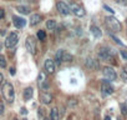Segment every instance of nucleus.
Masks as SVG:
<instances>
[{
    "label": "nucleus",
    "instance_id": "nucleus-16",
    "mask_svg": "<svg viewBox=\"0 0 127 120\" xmlns=\"http://www.w3.org/2000/svg\"><path fill=\"white\" fill-rule=\"evenodd\" d=\"M32 95H34V90H32V88H26L25 90H24V94H23V96H24V100H30L31 98H32Z\"/></svg>",
    "mask_w": 127,
    "mask_h": 120
},
{
    "label": "nucleus",
    "instance_id": "nucleus-43",
    "mask_svg": "<svg viewBox=\"0 0 127 120\" xmlns=\"http://www.w3.org/2000/svg\"><path fill=\"white\" fill-rule=\"evenodd\" d=\"M126 105H127V103H126Z\"/></svg>",
    "mask_w": 127,
    "mask_h": 120
},
{
    "label": "nucleus",
    "instance_id": "nucleus-11",
    "mask_svg": "<svg viewBox=\"0 0 127 120\" xmlns=\"http://www.w3.org/2000/svg\"><path fill=\"white\" fill-rule=\"evenodd\" d=\"M101 90H102V94L103 95H111L113 93V88H112V85L107 80H103L101 83Z\"/></svg>",
    "mask_w": 127,
    "mask_h": 120
},
{
    "label": "nucleus",
    "instance_id": "nucleus-13",
    "mask_svg": "<svg viewBox=\"0 0 127 120\" xmlns=\"http://www.w3.org/2000/svg\"><path fill=\"white\" fill-rule=\"evenodd\" d=\"M13 21H14V25L18 29H21L26 25V20L24 18H20V16H13Z\"/></svg>",
    "mask_w": 127,
    "mask_h": 120
},
{
    "label": "nucleus",
    "instance_id": "nucleus-37",
    "mask_svg": "<svg viewBox=\"0 0 127 120\" xmlns=\"http://www.w3.org/2000/svg\"><path fill=\"white\" fill-rule=\"evenodd\" d=\"M9 71H10V74H11V75H15V69H14V68H10V70H9Z\"/></svg>",
    "mask_w": 127,
    "mask_h": 120
},
{
    "label": "nucleus",
    "instance_id": "nucleus-18",
    "mask_svg": "<svg viewBox=\"0 0 127 120\" xmlns=\"http://www.w3.org/2000/svg\"><path fill=\"white\" fill-rule=\"evenodd\" d=\"M59 119H60V114H59L57 108H52L50 113V120H59Z\"/></svg>",
    "mask_w": 127,
    "mask_h": 120
},
{
    "label": "nucleus",
    "instance_id": "nucleus-35",
    "mask_svg": "<svg viewBox=\"0 0 127 120\" xmlns=\"http://www.w3.org/2000/svg\"><path fill=\"white\" fill-rule=\"evenodd\" d=\"M3 83H4V75L0 73V84H3Z\"/></svg>",
    "mask_w": 127,
    "mask_h": 120
},
{
    "label": "nucleus",
    "instance_id": "nucleus-1",
    "mask_svg": "<svg viewBox=\"0 0 127 120\" xmlns=\"http://www.w3.org/2000/svg\"><path fill=\"white\" fill-rule=\"evenodd\" d=\"M1 91H3V95H4L5 100L9 104H13L14 100H15V91H14L13 84L9 83V81H4L3 86H1Z\"/></svg>",
    "mask_w": 127,
    "mask_h": 120
},
{
    "label": "nucleus",
    "instance_id": "nucleus-12",
    "mask_svg": "<svg viewBox=\"0 0 127 120\" xmlns=\"http://www.w3.org/2000/svg\"><path fill=\"white\" fill-rule=\"evenodd\" d=\"M44 68L49 74H54L55 73V61L51 60V59H46L45 64H44Z\"/></svg>",
    "mask_w": 127,
    "mask_h": 120
},
{
    "label": "nucleus",
    "instance_id": "nucleus-9",
    "mask_svg": "<svg viewBox=\"0 0 127 120\" xmlns=\"http://www.w3.org/2000/svg\"><path fill=\"white\" fill-rule=\"evenodd\" d=\"M56 8H57L59 13L62 14V15H69V14L71 13L70 6H69L66 3H64V1H57V3H56Z\"/></svg>",
    "mask_w": 127,
    "mask_h": 120
},
{
    "label": "nucleus",
    "instance_id": "nucleus-31",
    "mask_svg": "<svg viewBox=\"0 0 127 120\" xmlns=\"http://www.w3.org/2000/svg\"><path fill=\"white\" fill-rule=\"evenodd\" d=\"M103 9H105V10H107L108 13H111V14H113V13H115V11H113L110 6H107V5H103Z\"/></svg>",
    "mask_w": 127,
    "mask_h": 120
},
{
    "label": "nucleus",
    "instance_id": "nucleus-7",
    "mask_svg": "<svg viewBox=\"0 0 127 120\" xmlns=\"http://www.w3.org/2000/svg\"><path fill=\"white\" fill-rule=\"evenodd\" d=\"M102 74H103V76H105L106 80L115 81V80L117 79V74H116V71H115L111 66H105L103 70H102Z\"/></svg>",
    "mask_w": 127,
    "mask_h": 120
},
{
    "label": "nucleus",
    "instance_id": "nucleus-34",
    "mask_svg": "<svg viewBox=\"0 0 127 120\" xmlns=\"http://www.w3.org/2000/svg\"><path fill=\"white\" fill-rule=\"evenodd\" d=\"M5 16V11H4V9H0V19H3Z\"/></svg>",
    "mask_w": 127,
    "mask_h": 120
},
{
    "label": "nucleus",
    "instance_id": "nucleus-17",
    "mask_svg": "<svg viewBox=\"0 0 127 120\" xmlns=\"http://www.w3.org/2000/svg\"><path fill=\"white\" fill-rule=\"evenodd\" d=\"M90 30H91V33L94 34V36H95L96 39H98V38H101V35H102V33H101V30H100V28H98V26H96V25H92Z\"/></svg>",
    "mask_w": 127,
    "mask_h": 120
},
{
    "label": "nucleus",
    "instance_id": "nucleus-27",
    "mask_svg": "<svg viewBox=\"0 0 127 120\" xmlns=\"http://www.w3.org/2000/svg\"><path fill=\"white\" fill-rule=\"evenodd\" d=\"M121 113L123 116H127V105L126 104H121Z\"/></svg>",
    "mask_w": 127,
    "mask_h": 120
},
{
    "label": "nucleus",
    "instance_id": "nucleus-21",
    "mask_svg": "<svg viewBox=\"0 0 127 120\" xmlns=\"http://www.w3.org/2000/svg\"><path fill=\"white\" fill-rule=\"evenodd\" d=\"M56 21L55 20H47V23H46V28L49 29V30H51V31H54L55 29H56Z\"/></svg>",
    "mask_w": 127,
    "mask_h": 120
},
{
    "label": "nucleus",
    "instance_id": "nucleus-24",
    "mask_svg": "<svg viewBox=\"0 0 127 120\" xmlns=\"http://www.w3.org/2000/svg\"><path fill=\"white\" fill-rule=\"evenodd\" d=\"M0 68H6V60H5V56L3 54H0Z\"/></svg>",
    "mask_w": 127,
    "mask_h": 120
},
{
    "label": "nucleus",
    "instance_id": "nucleus-20",
    "mask_svg": "<svg viewBox=\"0 0 127 120\" xmlns=\"http://www.w3.org/2000/svg\"><path fill=\"white\" fill-rule=\"evenodd\" d=\"M72 59H74V56H72L71 54H69V53H66L65 50H64V55H62V61L70 63V61H72Z\"/></svg>",
    "mask_w": 127,
    "mask_h": 120
},
{
    "label": "nucleus",
    "instance_id": "nucleus-14",
    "mask_svg": "<svg viewBox=\"0 0 127 120\" xmlns=\"http://www.w3.org/2000/svg\"><path fill=\"white\" fill-rule=\"evenodd\" d=\"M52 99H54V96H52L51 93H49V91H42L41 93V101H42V104H50L52 101Z\"/></svg>",
    "mask_w": 127,
    "mask_h": 120
},
{
    "label": "nucleus",
    "instance_id": "nucleus-6",
    "mask_svg": "<svg viewBox=\"0 0 127 120\" xmlns=\"http://www.w3.org/2000/svg\"><path fill=\"white\" fill-rule=\"evenodd\" d=\"M37 84H39V88L42 90V91H47L49 90V83H47V76L44 71H40L39 74V78H37Z\"/></svg>",
    "mask_w": 127,
    "mask_h": 120
},
{
    "label": "nucleus",
    "instance_id": "nucleus-26",
    "mask_svg": "<svg viewBox=\"0 0 127 120\" xmlns=\"http://www.w3.org/2000/svg\"><path fill=\"white\" fill-rule=\"evenodd\" d=\"M76 105H77V100H76V99H71V100L67 101V106H69V108H74V106H76Z\"/></svg>",
    "mask_w": 127,
    "mask_h": 120
},
{
    "label": "nucleus",
    "instance_id": "nucleus-39",
    "mask_svg": "<svg viewBox=\"0 0 127 120\" xmlns=\"http://www.w3.org/2000/svg\"><path fill=\"white\" fill-rule=\"evenodd\" d=\"M44 120H50V118H44Z\"/></svg>",
    "mask_w": 127,
    "mask_h": 120
},
{
    "label": "nucleus",
    "instance_id": "nucleus-2",
    "mask_svg": "<svg viewBox=\"0 0 127 120\" xmlns=\"http://www.w3.org/2000/svg\"><path fill=\"white\" fill-rule=\"evenodd\" d=\"M105 23H106V26L108 28L110 31H112V33H120L121 31V24L115 16H106Z\"/></svg>",
    "mask_w": 127,
    "mask_h": 120
},
{
    "label": "nucleus",
    "instance_id": "nucleus-23",
    "mask_svg": "<svg viewBox=\"0 0 127 120\" xmlns=\"http://www.w3.org/2000/svg\"><path fill=\"white\" fill-rule=\"evenodd\" d=\"M120 76H121V79H122L123 81H127V65L122 68V70H121V74H120Z\"/></svg>",
    "mask_w": 127,
    "mask_h": 120
},
{
    "label": "nucleus",
    "instance_id": "nucleus-33",
    "mask_svg": "<svg viewBox=\"0 0 127 120\" xmlns=\"http://www.w3.org/2000/svg\"><path fill=\"white\" fill-rule=\"evenodd\" d=\"M37 115H39L40 118H44V111H42V109H39V110H37Z\"/></svg>",
    "mask_w": 127,
    "mask_h": 120
},
{
    "label": "nucleus",
    "instance_id": "nucleus-25",
    "mask_svg": "<svg viewBox=\"0 0 127 120\" xmlns=\"http://www.w3.org/2000/svg\"><path fill=\"white\" fill-rule=\"evenodd\" d=\"M36 36H37L39 40H45V39H46V34H45L44 30H39L37 34H36Z\"/></svg>",
    "mask_w": 127,
    "mask_h": 120
},
{
    "label": "nucleus",
    "instance_id": "nucleus-42",
    "mask_svg": "<svg viewBox=\"0 0 127 120\" xmlns=\"http://www.w3.org/2000/svg\"><path fill=\"white\" fill-rule=\"evenodd\" d=\"M126 23H127V19H126Z\"/></svg>",
    "mask_w": 127,
    "mask_h": 120
},
{
    "label": "nucleus",
    "instance_id": "nucleus-4",
    "mask_svg": "<svg viewBox=\"0 0 127 120\" xmlns=\"http://www.w3.org/2000/svg\"><path fill=\"white\" fill-rule=\"evenodd\" d=\"M19 41V35L16 33H10L6 38H5V46L8 49H13Z\"/></svg>",
    "mask_w": 127,
    "mask_h": 120
},
{
    "label": "nucleus",
    "instance_id": "nucleus-22",
    "mask_svg": "<svg viewBox=\"0 0 127 120\" xmlns=\"http://www.w3.org/2000/svg\"><path fill=\"white\" fill-rule=\"evenodd\" d=\"M16 9H18V11H19V13H21V14H24V15L30 14V9H29L28 6H23V5H20V6H18Z\"/></svg>",
    "mask_w": 127,
    "mask_h": 120
},
{
    "label": "nucleus",
    "instance_id": "nucleus-19",
    "mask_svg": "<svg viewBox=\"0 0 127 120\" xmlns=\"http://www.w3.org/2000/svg\"><path fill=\"white\" fill-rule=\"evenodd\" d=\"M62 55H64V50L62 49L57 50V53L55 54V60H56V64L57 65H60L62 63Z\"/></svg>",
    "mask_w": 127,
    "mask_h": 120
},
{
    "label": "nucleus",
    "instance_id": "nucleus-36",
    "mask_svg": "<svg viewBox=\"0 0 127 120\" xmlns=\"http://www.w3.org/2000/svg\"><path fill=\"white\" fill-rule=\"evenodd\" d=\"M21 114H23V115H26V114H28V110H26L25 108H23V109H21Z\"/></svg>",
    "mask_w": 127,
    "mask_h": 120
},
{
    "label": "nucleus",
    "instance_id": "nucleus-40",
    "mask_svg": "<svg viewBox=\"0 0 127 120\" xmlns=\"http://www.w3.org/2000/svg\"><path fill=\"white\" fill-rule=\"evenodd\" d=\"M23 120H28V119H25V118H24V119H23Z\"/></svg>",
    "mask_w": 127,
    "mask_h": 120
},
{
    "label": "nucleus",
    "instance_id": "nucleus-44",
    "mask_svg": "<svg viewBox=\"0 0 127 120\" xmlns=\"http://www.w3.org/2000/svg\"><path fill=\"white\" fill-rule=\"evenodd\" d=\"M14 120H16V119H14Z\"/></svg>",
    "mask_w": 127,
    "mask_h": 120
},
{
    "label": "nucleus",
    "instance_id": "nucleus-32",
    "mask_svg": "<svg viewBox=\"0 0 127 120\" xmlns=\"http://www.w3.org/2000/svg\"><path fill=\"white\" fill-rule=\"evenodd\" d=\"M4 114V104L0 101V115H3Z\"/></svg>",
    "mask_w": 127,
    "mask_h": 120
},
{
    "label": "nucleus",
    "instance_id": "nucleus-28",
    "mask_svg": "<svg viewBox=\"0 0 127 120\" xmlns=\"http://www.w3.org/2000/svg\"><path fill=\"white\" fill-rule=\"evenodd\" d=\"M115 3H117L118 5H122V6H127V0H115Z\"/></svg>",
    "mask_w": 127,
    "mask_h": 120
},
{
    "label": "nucleus",
    "instance_id": "nucleus-38",
    "mask_svg": "<svg viewBox=\"0 0 127 120\" xmlns=\"http://www.w3.org/2000/svg\"><path fill=\"white\" fill-rule=\"evenodd\" d=\"M105 120H111V118H110V116H106V118H105Z\"/></svg>",
    "mask_w": 127,
    "mask_h": 120
},
{
    "label": "nucleus",
    "instance_id": "nucleus-5",
    "mask_svg": "<svg viewBox=\"0 0 127 120\" xmlns=\"http://www.w3.org/2000/svg\"><path fill=\"white\" fill-rule=\"evenodd\" d=\"M25 48L30 54H35L36 53V39L34 36H28L25 40Z\"/></svg>",
    "mask_w": 127,
    "mask_h": 120
},
{
    "label": "nucleus",
    "instance_id": "nucleus-41",
    "mask_svg": "<svg viewBox=\"0 0 127 120\" xmlns=\"http://www.w3.org/2000/svg\"><path fill=\"white\" fill-rule=\"evenodd\" d=\"M67 120H71V119H70V118H69V119H67Z\"/></svg>",
    "mask_w": 127,
    "mask_h": 120
},
{
    "label": "nucleus",
    "instance_id": "nucleus-3",
    "mask_svg": "<svg viewBox=\"0 0 127 120\" xmlns=\"http://www.w3.org/2000/svg\"><path fill=\"white\" fill-rule=\"evenodd\" d=\"M97 55H98V59L100 60H103V61H110V60H113V53L107 46H101L98 49Z\"/></svg>",
    "mask_w": 127,
    "mask_h": 120
},
{
    "label": "nucleus",
    "instance_id": "nucleus-8",
    "mask_svg": "<svg viewBox=\"0 0 127 120\" xmlns=\"http://www.w3.org/2000/svg\"><path fill=\"white\" fill-rule=\"evenodd\" d=\"M70 10H71V13H74V14H75L76 16H79V18H82V16H85V14H86L84 6H81V5H79V4H75V3H72V4L70 5Z\"/></svg>",
    "mask_w": 127,
    "mask_h": 120
},
{
    "label": "nucleus",
    "instance_id": "nucleus-29",
    "mask_svg": "<svg viewBox=\"0 0 127 120\" xmlns=\"http://www.w3.org/2000/svg\"><path fill=\"white\" fill-rule=\"evenodd\" d=\"M110 36H111V38H112V39H113V40H115V41H116V43H117V44H118V45H121V46H122V45H123V44H122V41H121V40H120V39H118V38H116V36H115V35H112V34H111V35H110Z\"/></svg>",
    "mask_w": 127,
    "mask_h": 120
},
{
    "label": "nucleus",
    "instance_id": "nucleus-30",
    "mask_svg": "<svg viewBox=\"0 0 127 120\" xmlns=\"http://www.w3.org/2000/svg\"><path fill=\"white\" fill-rule=\"evenodd\" d=\"M120 54H121V56H122L125 60H127V50H121Z\"/></svg>",
    "mask_w": 127,
    "mask_h": 120
},
{
    "label": "nucleus",
    "instance_id": "nucleus-10",
    "mask_svg": "<svg viewBox=\"0 0 127 120\" xmlns=\"http://www.w3.org/2000/svg\"><path fill=\"white\" fill-rule=\"evenodd\" d=\"M85 66H86L89 70H97V69L100 68V64H98L97 60H95V59H92V58H87V59L85 60Z\"/></svg>",
    "mask_w": 127,
    "mask_h": 120
},
{
    "label": "nucleus",
    "instance_id": "nucleus-15",
    "mask_svg": "<svg viewBox=\"0 0 127 120\" xmlns=\"http://www.w3.org/2000/svg\"><path fill=\"white\" fill-rule=\"evenodd\" d=\"M41 21V16L39 14H32L30 16V26H35Z\"/></svg>",
    "mask_w": 127,
    "mask_h": 120
}]
</instances>
